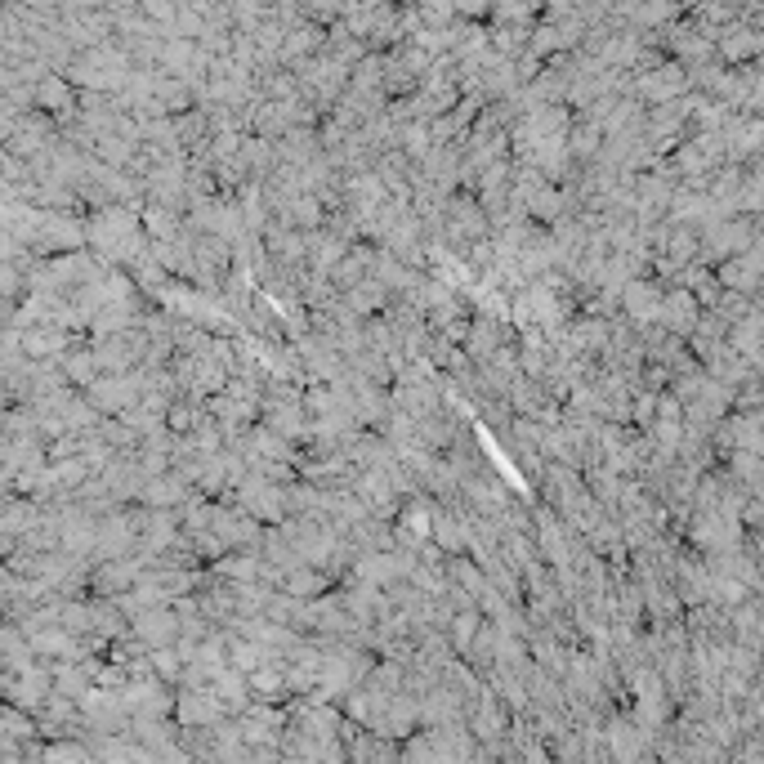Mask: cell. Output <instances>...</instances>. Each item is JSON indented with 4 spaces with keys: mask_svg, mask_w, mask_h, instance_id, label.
Wrapping results in <instances>:
<instances>
[{
    "mask_svg": "<svg viewBox=\"0 0 764 764\" xmlns=\"http://www.w3.org/2000/svg\"><path fill=\"white\" fill-rule=\"evenodd\" d=\"M622 300H626V313H630L635 322H653L657 309H662V286H653V282H630Z\"/></svg>",
    "mask_w": 764,
    "mask_h": 764,
    "instance_id": "1",
    "label": "cell"
}]
</instances>
